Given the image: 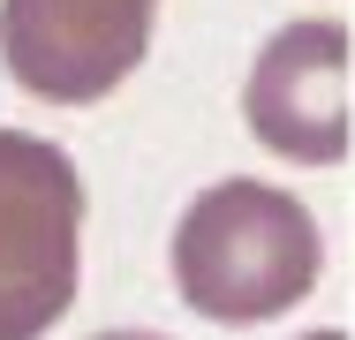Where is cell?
I'll list each match as a JSON object with an SVG mask.
<instances>
[{"mask_svg": "<svg viewBox=\"0 0 355 340\" xmlns=\"http://www.w3.org/2000/svg\"><path fill=\"white\" fill-rule=\"evenodd\" d=\"M325 272L310 204L272 182H212L174 227V287L212 325H265L295 310Z\"/></svg>", "mask_w": 355, "mask_h": 340, "instance_id": "1", "label": "cell"}, {"mask_svg": "<svg viewBox=\"0 0 355 340\" xmlns=\"http://www.w3.org/2000/svg\"><path fill=\"white\" fill-rule=\"evenodd\" d=\"M83 182L69 151L31 129H0V340H38L76 303Z\"/></svg>", "mask_w": 355, "mask_h": 340, "instance_id": "2", "label": "cell"}, {"mask_svg": "<svg viewBox=\"0 0 355 340\" xmlns=\"http://www.w3.org/2000/svg\"><path fill=\"white\" fill-rule=\"evenodd\" d=\"M159 0H0V61L46 106L106 99L151 46Z\"/></svg>", "mask_w": 355, "mask_h": 340, "instance_id": "3", "label": "cell"}, {"mask_svg": "<svg viewBox=\"0 0 355 340\" xmlns=\"http://www.w3.org/2000/svg\"><path fill=\"white\" fill-rule=\"evenodd\" d=\"M348 31L333 15H302L265 38V53L242 83V121L265 151L295 167H340L348 159Z\"/></svg>", "mask_w": 355, "mask_h": 340, "instance_id": "4", "label": "cell"}, {"mask_svg": "<svg viewBox=\"0 0 355 340\" xmlns=\"http://www.w3.org/2000/svg\"><path fill=\"white\" fill-rule=\"evenodd\" d=\"M98 340H159V333H98Z\"/></svg>", "mask_w": 355, "mask_h": 340, "instance_id": "5", "label": "cell"}, {"mask_svg": "<svg viewBox=\"0 0 355 340\" xmlns=\"http://www.w3.org/2000/svg\"><path fill=\"white\" fill-rule=\"evenodd\" d=\"M302 340H348V333H333V325H325V333H302Z\"/></svg>", "mask_w": 355, "mask_h": 340, "instance_id": "6", "label": "cell"}]
</instances>
